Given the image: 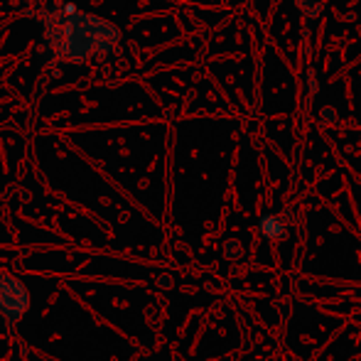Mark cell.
Returning <instances> with one entry per match:
<instances>
[{
	"label": "cell",
	"mask_w": 361,
	"mask_h": 361,
	"mask_svg": "<svg viewBox=\"0 0 361 361\" xmlns=\"http://www.w3.org/2000/svg\"><path fill=\"white\" fill-rule=\"evenodd\" d=\"M30 310V293L15 276H0V317L15 327Z\"/></svg>",
	"instance_id": "obj_2"
},
{
	"label": "cell",
	"mask_w": 361,
	"mask_h": 361,
	"mask_svg": "<svg viewBox=\"0 0 361 361\" xmlns=\"http://www.w3.org/2000/svg\"><path fill=\"white\" fill-rule=\"evenodd\" d=\"M258 228H261V233L268 238V241H281V238L286 236V224H283V219L276 216V214L261 216Z\"/></svg>",
	"instance_id": "obj_3"
},
{
	"label": "cell",
	"mask_w": 361,
	"mask_h": 361,
	"mask_svg": "<svg viewBox=\"0 0 361 361\" xmlns=\"http://www.w3.org/2000/svg\"><path fill=\"white\" fill-rule=\"evenodd\" d=\"M295 5H298V8L302 10V15H307V18H317L324 8L322 0H295Z\"/></svg>",
	"instance_id": "obj_4"
},
{
	"label": "cell",
	"mask_w": 361,
	"mask_h": 361,
	"mask_svg": "<svg viewBox=\"0 0 361 361\" xmlns=\"http://www.w3.org/2000/svg\"><path fill=\"white\" fill-rule=\"evenodd\" d=\"M47 15L52 18L44 23L47 27V39L59 57L69 62H84L94 52H106V49L118 47V32L109 23L91 15L76 13L72 5H57Z\"/></svg>",
	"instance_id": "obj_1"
},
{
	"label": "cell",
	"mask_w": 361,
	"mask_h": 361,
	"mask_svg": "<svg viewBox=\"0 0 361 361\" xmlns=\"http://www.w3.org/2000/svg\"><path fill=\"white\" fill-rule=\"evenodd\" d=\"M226 256H231V258H236V256H241V251H238V243H236V241H231V243H226Z\"/></svg>",
	"instance_id": "obj_5"
}]
</instances>
